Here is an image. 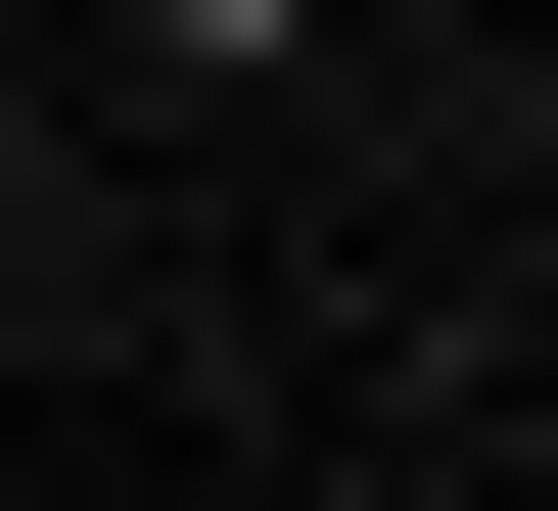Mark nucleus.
Returning <instances> with one entry per match:
<instances>
[{
  "instance_id": "1",
  "label": "nucleus",
  "mask_w": 558,
  "mask_h": 511,
  "mask_svg": "<svg viewBox=\"0 0 558 511\" xmlns=\"http://www.w3.org/2000/svg\"><path fill=\"white\" fill-rule=\"evenodd\" d=\"M140 94H326V47H373V0H94Z\"/></svg>"
}]
</instances>
